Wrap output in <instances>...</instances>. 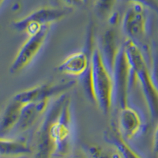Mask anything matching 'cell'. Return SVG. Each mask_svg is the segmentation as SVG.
<instances>
[{"mask_svg": "<svg viewBox=\"0 0 158 158\" xmlns=\"http://www.w3.org/2000/svg\"><path fill=\"white\" fill-rule=\"evenodd\" d=\"M76 80H70L63 82H47L27 89L15 94L13 97L22 103L57 98L66 94L70 89L75 86Z\"/></svg>", "mask_w": 158, "mask_h": 158, "instance_id": "cell-7", "label": "cell"}, {"mask_svg": "<svg viewBox=\"0 0 158 158\" xmlns=\"http://www.w3.org/2000/svg\"><path fill=\"white\" fill-rule=\"evenodd\" d=\"M118 0H96L95 10L98 16L105 18L111 15Z\"/></svg>", "mask_w": 158, "mask_h": 158, "instance_id": "cell-14", "label": "cell"}, {"mask_svg": "<svg viewBox=\"0 0 158 158\" xmlns=\"http://www.w3.org/2000/svg\"><path fill=\"white\" fill-rule=\"evenodd\" d=\"M132 69L133 79L139 84L152 120L158 123V85L145 55L135 43L127 39L123 44Z\"/></svg>", "mask_w": 158, "mask_h": 158, "instance_id": "cell-2", "label": "cell"}, {"mask_svg": "<svg viewBox=\"0 0 158 158\" xmlns=\"http://www.w3.org/2000/svg\"><path fill=\"white\" fill-rule=\"evenodd\" d=\"M119 48L120 47L118 45V39L115 31L113 29L107 30L101 36V48H99V50L104 63L111 72H112Z\"/></svg>", "mask_w": 158, "mask_h": 158, "instance_id": "cell-12", "label": "cell"}, {"mask_svg": "<svg viewBox=\"0 0 158 158\" xmlns=\"http://www.w3.org/2000/svg\"><path fill=\"white\" fill-rule=\"evenodd\" d=\"M89 1V0H84V2H85V3H86V2H88Z\"/></svg>", "mask_w": 158, "mask_h": 158, "instance_id": "cell-18", "label": "cell"}, {"mask_svg": "<svg viewBox=\"0 0 158 158\" xmlns=\"http://www.w3.org/2000/svg\"><path fill=\"white\" fill-rule=\"evenodd\" d=\"M113 78V104L122 108L129 105L128 99L131 85L133 80L132 69L123 46H121L112 69Z\"/></svg>", "mask_w": 158, "mask_h": 158, "instance_id": "cell-4", "label": "cell"}, {"mask_svg": "<svg viewBox=\"0 0 158 158\" xmlns=\"http://www.w3.org/2000/svg\"><path fill=\"white\" fill-rule=\"evenodd\" d=\"M23 103L15 97L6 103L0 112V135H4L14 130L18 122Z\"/></svg>", "mask_w": 158, "mask_h": 158, "instance_id": "cell-11", "label": "cell"}, {"mask_svg": "<svg viewBox=\"0 0 158 158\" xmlns=\"http://www.w3.org/2000/svg\"><path fill=\"white\" fill-rule=\"evenodd\" d=\"M64 4L67 5V7L73 8L76 6H81L85 4L84 0H62Z\"/></svg>", "mask_w": 158, "mask_h": 158, "instance_id": "cell-16", "label": "cell"}, {"mask_svg": "<svg viewBox=\"0 0 158 158\" xmlns=\"http://www.w3.org/2000/svg\"><path fill=\"white\" fill-rule=\"evenodd\" d=\"M148 8L138 2H128L122 19L124 33L141 49L146 48V37L149 25ZM143 52V51H142Z\"/></svg>", "mask_w": 158, "mask_h": 158, "instance_id": "cell-3", "label": "cell"}, {"mask_svg": "<svg viewBox=\"0 0 158 158\" xmlns=\"http://www.w3.org/2000/svg\"><path fill=\"white\" fill-rule=\"evenodd\" d=\"M28 151L25 142L0 138V154L18 155L27 153Z\"/></svg>", "mask_w": 158, "mask_h": 158, "instance_id": "cell-13", "label": "cell"}, {"mask_svg": "<svg viewBox=\"0 0 158 158\" xmlns=\"http://www.w3.org/2000/svg\"><path fill=\"white\" fill-rule=\"evenodd\" d=\"M91 54L86 51L74 52L58 66V70L72 77H81L89 68Z\"/></svg>", "mask_w": 158, "mask_h": 158, "instance_id": "cell-10", "label": "cell"}, {"mask_svg": "<svg viewBox=\"0 0 158 158\" xmlns=\"http://www.w3.org/2000/svg\"><path fill=\"white\" fill-rule=\"evenodd\" d=\"M3 2H4V0H0V5H1Z\"/></svg>", "mask_w": 158, "mask_h": 158, "instance_id": "cell-17", "label": "cell"}, {"mask_svg": "<svg viewBox=\"0 0 158 158\" xmlns=\"http://www.w3.org/2000/svg\"><path fill=\"white\" fill-rule=\"evenodd\" d=\"M127 2H138L145 6L149 10L154 11L158 15V0H126Z\"/></svg>", "mask_w": 158, "mask_h": 158, "instance_id": "cell-15", "label": "cell"}, {"mask_svg": "<svg viewBox=\"0 0 158 158\" xmlns=\"http://www.w3.org/2000/svg\"><path fill=\"white\" fill-rule=\"evenodd\" d=\"M51 25H43L36 32L28 35L10 67L12 74H18L30 65L45 44Z\"/></svg>", "mask_w": 158, "mask_h": 158, "instance_id": "cell-6", "label": "cell"}, {"mask_svg": "<svg viewBox=\"0 0 158 158\" xmlns=\"http://www.w3.org/2000/svg\"><path fill=\"white\" fill-rule=\"evenodd\" d=\"M83 87L88 97L105 115L113 106V78L99 48H94L89 70L82 77Z\"/></svg>", "mask_w": 158, "mask_h": 158, "instance_id": "cell-1", "label": "cell"}, {"mask_svg": "<svg viewBox=\"0 0 158 158\" xmlns=\"http://www.w3.org/2000/svg\"><path fill=\"white\" fill-rule=\"evenodd\" d=\"M143 127V121L141 115L135 108L130 105L118 109V133L131 139L139 134Z\"/></svg>", "mask_w": 158, "mask_h": 158, "instance_id": "cell-9", "label": "cell"}, {"mask_svg": "<svg viewBox=\"0 0 158 158\" xmlns=\"http://www.w3.org/2000/svg\"><path fill=\"white\" fill-rule=\"evenodd\" d=\"M50 99L23 103L18 122L15 129L24 131L30 128L40 120L50 105Z\"/></svg>", "mask_w": 158, "mask_h": 158, "instance_id": "cell-8", "label": "cell"}, {"mask_svg": "<svg viewBox=\"0 0 158 158\" xmlns=\"http://www.w3.org/2000/svg\"><path fill=\"white\" fill-rule=\"evenodd\" d=\"M71 12V8L44 6L30 13L25 18L14 22L18 31H24L28 35L36 32L43 25H51L65 18Z\"/></svg>", "mask_w": 158, "mask_h": 158, "instance_id": "cell-5", "label": "cell"}]
</instances>
